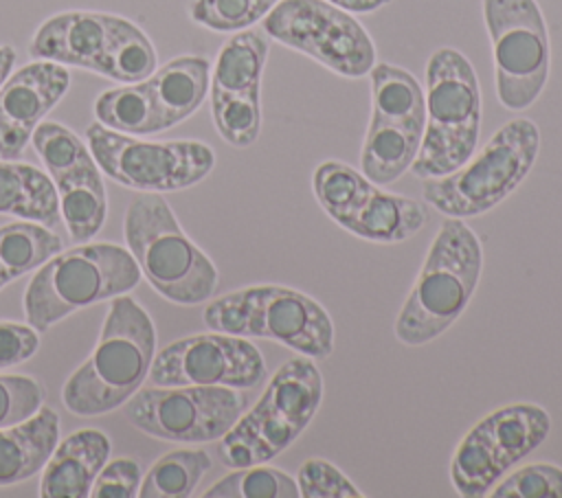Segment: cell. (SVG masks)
I'll return each instance as SVG.
<instances>
[{"label":"cell","mask_w":562,"mask_h":498,"mask_svg":"<svg viewBox=\"0 0 562 498\" xmlns=\"http://www.w3.org/2000/svg\"><path fill=\"white\" fill-rule=\"evenodd\" d=\"M481 272L483 248L479 235L465 219L446 217L395 318V338L406 347H424L437 340L470 305Z\"/></svg>","instance_id":"cell-1"},{"label":"cell","mask_w":562,"mask_h":498,"mask_svg":"<svg viewBox=\"0 0 562 498\" xmlns=\"http://www.w3.org/2000/svg\"><path fill=\"white\" fill-rule=\"evenodd\" d=\"M154 355L156 329L149 314L132 296H114L94 351L64 384V406L79 417L121 408L149 375Z\"/></svg>","instance_id":"cell-2"},{"label":"cell","mask_w":562,"mask_h":498,"mask_svg":"<svg viewBox=\"0 0 562 498\" xmlns=\"http://www.w3.org/2000/svg\"><path fill=\"white\" fill-rule=\"evenodd\" d=\"M323 401V375L307 355L285 360L259 401L220 439V461L233 469L268 463L312 423Z\"/></svg>","instance_id":"cell-3"},{"label":"cell","mask_w":562,"mask_h":498,"mask_svg":"<svg viewBox=\"0 0 562 498\" xmlns=\"http://www.w3.org/2000/svg\"><path fill=\"white\" fill-rule=\"evenodd\" d=\"M426 127L411 165L413 176L439 178L474 156L481 134V90L470 59L437 48L426 61Z\"/></svg>","instance_id":"cell-4"},{"label":"cell","mask_w":562,"mask_h":498,"mask_svg":"<svg viewBox=\"0 0 562 498\" xmlns=\"http://www.w3.org/2000/svg\"><path fill=\"white\" fill-rule=\"evenodd\" d=\"M123 233L140 274L171 303L198 305L217 290L213 261L184 235L160 193H140L125 211Z\"/></svg>","instance_id":"cell-5"},{"label":"cell","mask_w":562,"mask_h":498,"mask_svg":"<svg viewBox=\"0 0 562 498\" xmlns=\"http://www.w3.org/2000/svg\"><path fill=\"white\" fill-rule=\"evenodd\" d=\"M140 268L116 244H79L50 257L24 292V316L35 331H46L77 309L132 292Z\"/></svg>","instance_id":"cell-6"},{"label":"cell","mask_w":562,"mask_h":498,"mask_svg":"<svg viewBox=\"0 0 562 498\" xmlns=\"http://www.w3.org/2000/svg\"><path fill=\"white\" fill-rule=\"evenodd\" d=\"M204 325L241 338H263L299 355L325 360L334 351V322L310 294L285 285H250L211 301Z\"/></svg>","instance_id":"cell-7"},{"label":"cell","mask_w":562,"mask_h":498,"mask_svg":"<svg viewBox=\"0 0 562 498\" xmlns=\"http://www.w3.org/2000/svg\"><path fill=\"white\" fill-rule=\"evenodd\" d=\"M540 151V129L529 118H512L483 149L452 173L426 178L424 204L446 217H476L498 206L529 176Z\"/></svg>","instance_id":"cell-8"},{"label":"cell","mask_w":562,"mask_h":498,"mask_svg":"<svg viewBox=\"0 0 562 498\" xmlns=\"http://www.w3.org/2000/svg\"><path fill=\"white\" fill-rule=\"evenodd\" d=\"M492 42L496 97L503 107L527 110L542 94L551 48L544 15L536 0H481Z\"/></svg>","instance_id":"cell-9"},{"label":"cell","mask_w":562,"mask_h":498,"mask_svg":"<svg viewBox=\"0 0 562 498\" xmlns=\"http://www.w3.org/2000/svg\"><path fill=\"white\" fill-rule=\"evenodd\" d=\"M551 417L536 404H509L492 410L459 441L450 461V480L459 496H487L527 454L542 445Z\"/></svg>","instance_id":"cell-10"},{"label":"cell","mask_w":562,"mask_h":498,"mask_svg":"<svg viewBox=\"0 0 562 498\" xmlns=\"http://www.w3.org/2000/svg\"><path fill=\"white\" fill-rule=\"evenodd\" d=\"M263 31L336 75L358 79L375 66V46L367 29L327 0H279L263 18Z\"/></svg>","instance_id":"cell-11"},{"label":"cell","mask_w":562,"mask_h":498,"mask_svg":"<svg viewBox=\"0 0 562 498\" xmlns=\"http://www.w3.org/2000/svg\"><path fill=\"white\" fill-rule=\"evenodd\" d=\"M86 138L99 169L138 191H180L204 180L215 167L213 149L198 140L145 143L101 123L88 125Z\"/></svg>","instance_id":"cell-12"},{"label":"cell","mask_w":562,"mask_h":498,"mask_svg":"<svg viewBox=\"0 0 562 498\" xmlns=\"http://www.w3.org/2000/svg\"><path fill=\"white\" fill-rule=\"evenodd\" d=\"M246 397L231 386L138 388L125 401V417L138 430L173 443L220 441L241 417Z\"/></svg>","instance_id":"cell-13"},{"label":"cell","mask_w":562,"mask_h":498,"mask_svg":"<svg viewBox=\"0 0 562 498\" xmlns=\"http://www.w3.org/2000/svg\"><path fill=\"white\" fill-rule=\"evenodd\" d=\"M268 375L261 351L241 336L211 331L162 347L149 366L156 386H231L255 388Z\"/></svg>","instance_id":"cell-14"},{"label":"cell","mask_w":562,"mask_h":498,"mask_svg":"<svg viewBox=\"0 0 562 498\" xmlns=\"http://www.w3.org/2000/svg\"><path fill=\"white\" fill-rule=\"evenodd\" d=\"M70 86V72L55 61H31L0 88V158L18 160L35 127Z\"/></svg>","instance_id":"cell-15"},{"label":"cell","mask_w":562,"mask_h":498,"mask_svg":"<svg viewBox=\"0 0 562 498\" xmlns=\"http://www.w3.org/2000/svg\"><path fill=\"white\" fill-rule=\"evenodd\" d=\"M108 15L99 11H66L48 18L29 44L31 57L101 72Z\"/></svg>","instance_id":"cell-16"},{"label":"cell","mask_w":562,"mask_h":498,"mask_svg":"<svg viewBox=\"0 0 562 498\" xmlns=\"http://www.w3.org/2000/svg\"><path fill=\"white\" fill-rule=\"evenodd\" d=\"M110 439L94 428H81L55 445L42 469L40 496L44 498H86L108 463Z\"/></svg>","instance_id":"cell-17"},{"label":"cell","mask_w":562,"mask_h":498,"mask_svg":"<svg viewBox=\"0 0 562 498\" xmlns=\"http://www.w3.org/2000/svg\"><path fill=\"white\" fill-rule=\"evenodd\" d=\"M158 121L169 129L189 118L211 88V64L200 55H182L156 68L147 79Z\"/></svg>","instance_id":"cell-18"},{"label":"cell","mask_w":562,"mask_h":498,"mask_svg":"<svg viewBox=\"0 0 562 498\" xmlns=\"http://www.w3.org/2000/svg\"><path fill=\"white\" fill-rule=\"evenodd\" d=\"M59 439V417L40 408L29 419L0 428V487L29 480L44 469Z\"/></svg>","instance_id":"cell-19"},{"label":"cell","mask_w":562,"mask_h":498,"mask_svg":"<svg viewBox=\"0 0 562 498\" xmlns=\"http://www.w3.org/2000/svg\"><path fill=\"white\" fill-rule=\"evenodd\" d=\"M426 206L413 197L373 189L367 202L338 226L375 244H400L417 235L426 224Z\"/></svg>","instance_id":"cell-20"},{"label":"cell","mask_w":562,"mask_h":498,"mask_svg":"<svg viewBox=\"0 0 562 498\" xmlns=\"http://www.w3.org/2000/svg\"><path fill=\"white\" fill-rule=\"evenodd\" d=\"M59 197V213L72 241H90L105 224L108 197L99 165L86 162L53 180Z\"/></svg>","instance_id":"cell-21"},{"label":"cell","mask_w":562,"mask_h":498,"mask_svg":"<svg viewBox=\"0 0 562 498\" xmlns=\"http://www.w3.org/2000/svg\"><path fill=\"white\" fill-rule=\"evenodd\" d=\"M0 213L44 226L59 224L61 213L53 178L33 165L0 160Z\"/></svg>","instance_id":"cell-22"},{"label":"cell","mask_w":562,"mask_h":498,"mask_svg":"<svg viewBox=\"0 0 562 498\" xmlns=\"http://www.w3.org/2000/svg\"><path fill=\"white\" fill-rule=\"evenodd\" d=\"M422 136L406 125L371 114L360 151V171L378 186L395 182L411 171Z\"/></svg>","instance_id":"cell-23"},{"label":"cell","mask_w":562,"mask_h":498,"mask_svg":"<svg viewBox=\"0 0 562 498\" xmlns=\"http://www.w3.org/2000/svg\"><path fill=\"white\" fill-rule=\"evenodd\" d=\"M268 48V37L259 31L244 29L231 35L211 72V99L259 92Z\"/></svg>","instance_id":"cell-24"},{"label":"cell","mask_w":562,"mask_h":498,"mask_svg":"<svg viewBox=\"0 0 562 498\" xmlns=\"http://www.w3.org/2000/svg\"><path fill=\"white\" fill-rule=\"evenodd\" d=\"M156 50L149 37L130 20L110 13L108 44L99 75L121 83H138L156 70Z\"/></svg>","instance_id":"cell-25"},{"label":"cell","mask_w":562,"mask_h":498,"mask_svg":"<svg viewBox=\"0 0 562 498\" xmlns=\"http://www.w3.org/2000/svg\"><path fill=\"white\" fill-rule=\"evenodd\" d=\"M94 116L101 125L121 134L143 136L162 132L147 81L101 92L94 101Z\"/></svg>","instance_id":"cell-26"},{"label":"cell","mask_w":562,"mask_h":498,"mask_svg":"<svg viewBox=\"0 0 562 498\" xmlns=\"http://www.w3.org/2000/svg\"><path fill=\"white\" fill-rule=\"evenodd\" d=\"M375 186L362 171L340 160H325L312 173L314 197L336 224L356 213Z\"/></svg>","instance_id":"cell-27"},{"label":"cell","mask_w":562,"mask_h":498,"mask_svg":"<svg viewBox=\"0 0 562 498\" xmlns=\"http://www.w3.org/2000/svg\"><path fill=\"white\" fill-rule=\"evenodd\" d=\"M61 237L40 222L0 226V270L9 281L20 279L61 252Z\"/></svg>","instance_id":"cell-28"},{"label":"cell","mask_w":562,"mask_h":498,"mask_svg":"<svg viewBox=\"0 0 562 498\" xmlns=\"http://www.w3.org/2000/svg\"><path fill=\"white\" fill-rule=\"evenodd\" d=\"M211 469L204 450H173L160 456L138 487L140 498H187L195 491L202 476Z\"/></svg>","instance_id":"cell-29"},{"label":"cell","mask_w":562,"mask_h":498,"mask_svg":"<svg viewBox=\"0 0 562 498\" xmlns=\"http://www.w3.org/2000/svg\"><path fill=\"white\" fill-rule=\"evenodd\" d=\"M296 480L266 463L237 467L204 491V498H296Z\"/></svg>","instance_id":"cell-30"},{"label":"cell","mask_w":562,"mask_h":498,"mask_svg":"<svg viewBox=\"0 0 562 498\" xmlns=\"http://www.w3.org/2000/svg\"><path fill=\"white\" fill-rule=\"evenodd\" d=\"M211 114L220 136L233 147H250L261 132L259 92L211 99Z\"/></svg>","instance_id":"cell-31"},{"label":"cell","mask_w":562,"mask_h":498,"mask_svg":"<svg viewBox=\"0 0 562 498\" xmlns=\"http://www.w3.org/2000/svg\"><path fill=\"white\" fill-rule=\"evenodd\" d=\"M31 143L35 145V151L53 180L94 160L88 145L59 123H40L31 136Z\"/></svg>","instance_id":"cell-32"},{"label":"cell","mask_w":562,"mask_h":498,"mask_svg":"<svg viewBox=\"0 0 562 498\" xmlns=\"http://www.w3.org/2000/svg\"><path fill=\"white\" fill-rule=\"evenodd\" d=\"M268 13L261 0H193L189 15L200 26L220 33H237Z\"/></svg>","instance_id":"cell-33"},{"label":"cell","mask_w":562,"mask_h":498,"mask_svg":"<svg viewBox=\"0 0 562 498\" xmlns=\"http://www.w3.org/2000/svg\"><path fill=\"white\" fill-rule=\"evenodd\" d=\"M494 498H562V467L531 463L503 476L490 491Z\"/></svg>","instance_id":"cell-34"},{"label":"cell","mask_w":562,"mask_h":498,"mask_svg":"<svg viewBox=\"0 0 562 498\" xmlns=\"http://www.w3.org/2000/svg\"><path fill=\"white\" fill-rule=\"evenodd\" d=\"M299 496L303 498H362L364 494L329 461L307 459L296 474Z\"/></svg>","instance_id":"cell-35"},{"label":"cell","mask_w":562,"mask_h":498,"mask_svg":"<svg viewBox=\"0 0 562 498\" xmlns=\"http://www.w3.org/2000/svg\"><path fill=\"white\" fill-rule=\"evenodd\" d=\"M44 391L29 375H0V428L20 423L42 408Z\"/></svg>","instance_id":"cell-36"},{"label":"cell","mask_w":562,"mask_h":498,"mask_svg":"<svg viewBox=\"0 0 562 498\" xmlns=\"http://www.w3.org/2000/svg\"><path fill=\"white\" fill-rule=\"evenodd\" d=\"M140 487V467L134 459H116L101 467L90 496L92 498H134Z\"/></svg>","instance_id":"cell-37"},{"label":"cell","mask_w":562,"mask_h":498,"mask_svg":"<svg viewBox=\"0 0 562 498\" xmlns=\"http://www.w3.org/2000/svg\"><path fill=\"white\" fill-rule=\"evenodd\" d=\"M37 347V331L29 322L20 325L0 320V369H9L29 360Z\"/></svg>","instance_id":"cell-38"},{"label":"cell","mask_w":562,"mask_h":498,"mask_svg":"<svg viewBox=\"0 0 562 498\" xmlns=\"http://www.w3.org/2000/svg\"><path fill=\"white\" fill-rule=\"evenodd\" d=\"M349 13H373L382 7H386L391 0H327Z\"/></svg>","instance_id":"cell-39"},{"label":"cell","mask_w":562,"mask_h":498,"mask_svg":"<svg viewBox=\"0 0 562 498\" xmlns=\"http://www.w3.org/2000/svg\"><path fill=\"white\" fill-rule=\"evenodd\" d=\"M13 64H15V50L11 46H0V88L7 81Z\"/></svg>","instance_id":"cell-40"},{"label":"cell","mask_w":562,"mask_h":498,"mask_svg":"<svg viewBox=\"0 0 562 498\" xmlns=\"http://www.w3.org/2000/svg\"><path fill=\"white\" fill-rule=\"evenodd\" d=\"M7 283H9V279H7V274L0 270V290H2Z\"/></svg>","instance_id":"cell-41"},{"label":"cell","mask_w":562,"mask_h":498,"mask_svg":"<svg viewBox=\"0 0 562 498\" xmlns=\"http://www.w3.org/2000/svg\"><path fill=\"white\" fill-rule=\"evenodd\" d=\"M261 2H263V4H266V9L270 11V9H272V7H274L279 0H261Z\"/></svg>","instance_id":"cell-42"}]
</instances>
